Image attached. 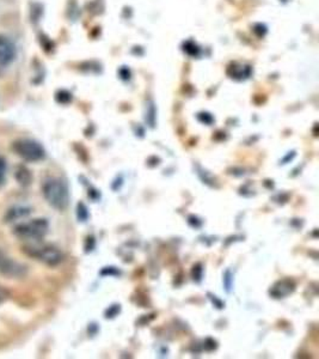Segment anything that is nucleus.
<instances>
[{"mask_svg": "<svg viewBox=\"0 0 319 359\" xmlns=\"http://www.w3.org/2000/svg\"><path fill=\"white\" fill-rule=\"evenodd\" d=\"M5 179H6V161L4 157L0 156V186L5 184Z\"/></svg>", "mask_w": 319, "mask_h": 359, "instance_id": "9b49d317", "label": "nucleus"}, {"mask_svg": "<svg viewBox=\"0 0 319 359\" xmlns=\"http://www.w3.org/2000/svg\"><path fill=\"white\" fill-rule=\"evenodd\" d=\"M23 250L29 257H34L35 260L41 261L48 266L59 265L64 260V255L59 249L51 244H40V241L26 244L23 247Z\"/></svg>", "mask_w": 319, "mask_h": 359, "instance_id": "f03ea898", "label": "nucleus"}, {"mask_svg": "<svg viewBox=\"0 0 319 359\" xmlns=\"http://www.w3.org/2000/svg\"><path fill=\"white\" fill-rule=\"evenodd\" d=\"M30 209L23 207V206H16L8 211V214L5 216L6 222H16L18 219L24 218L26 216H29Z\"/></svg>", "mask_w": 319, "mask_h": 359, "instance_id": "6e6552de", "label": "nucleus"}, {"mask_svg": "<svg viewBox=\"0 0 319 359\" xmlns=\"http://www.w3.org/2000/svg\"><path fill=\"white\" fill-rule=\"evenodd\" d=\"M15 154L26 162H40L46 157V151L39 141L33 139H18L13 145Z\"/></svg>", "mask_w": 319, "mask_h": 359, "instance_id": "20e7f679", "label": "nucleus"}, {"mask_svg": "<svg viewBox=\"0 0 319 359\" xmlns=\"http://www.w3.org/2000/svg\"><path fill=\"white\" fill-rule=\"evenodd\" d=\"M17 51L15 43L6 38L0 35V66H8L11 64L16 58Z\"/></svg>", "mask_w": 319, "mask_h": 359, "instance_id": "423d86ee", "label": "nucleus"}, {"mask_svg": "<svg viewBox=\"0 0 319 359\" xmlns=\"http://www.w3.org/2000/svg\"><path fill=\"white\" fill-rule=\"evenodd\" d=\"M77 217L81 222H86L89 218V212H88V207H86L83 202L78 204L77 207Z\"/></svg>", "mask_w": 319, "mask_h": 359, "instance_id": "9d476101", "label": "nucleus"}, {"mask_svg": "<svg viewBox=\"0 0 319 359\" xmlns=\"http://www.w3.org/2000/svg\"><path fill=\"white\" fill-rule=\"evenodd\" d=\"M295 289L294 282L290 279H285V280H280L277 282L270 290V295L275 298H284L286 296L290 295Z\"/></svg>", "mask_w": 319, "mask_h": 359, "instance_id": "0eeeda50", "label": "nucleus"}, {"mask_svg": "<svg viewBox=\"0 0 319 359\" xmlns=\"http://www.w3.org/2000/svg\"><path fill=\"white\" fill-rule=\"evenodd\" d=\"M0 274L8 278H23L26 274V267L0 249Z\"/></svg>", "mask_w": 319, "mask_h": 359, "instance_id": "39448f33", "label": "nucleus"}, {"mask_svg": "<svg viewBox=\"0 0 319 359\" xmlns=\"http://www.w3.org/2000/svg\"><path fill=\"white\" fill-rule=\"evenodd\" d=\"M224 280H225L226 289H227V291H230V289H231V272H230V271H227V272H226L225 278H224Z\"/></svg>", "mask_w": 319, "mask_h": 359, "instance_id": "2eb2a0df", "label": "nucleus"}, {"mask_svg": "<svg viewBox=\"0 0 319 359\" xmlns=\"http://www.w3.org/2000/svg\"><path fill=\"white\" fill-rule=\"evenodd\" d=\"M9 291L6 290L4 287H1V285H0V305H1V304H4L5 302L9 299Z\"/></svg>", "mask_w": 319, "mask_h": 359, "instance_id": "ddd939ff", "label": "nucleus"}, {"mask_svg": "<svg viewBox=\"0 0 319 359\" xmlns=\"http://www.w3.org/2000/svg\"><path fill=\"white\" fill-rule=\"evenodd\" d=\"M16 179H17L18 182L23 184V186H28V184H31V174H30V171L24 167L17 168Z\"/></svg>", "mask_w": 319, "mask_h": 359, "instance_id": "1a4fd4ad", "label": "nucleus"}, {"mask_svg": "<svg viewBox=\"0 0 319 359\" xmlns=\"http://www.w3.org/2000/svg\"><path fill=\"white\" fill-rule=\"evenodd\" d=\"M193 278L196 282H200L202 278V267L201 265H196L193 267Z\"/></svg>", "mask_w": 319, "mask_h": 359, "instance_id": "f8f14e48", "label": "nucleus"}, {"mask_svg": "<svg viewBox=\"0 0 319 359\" xmlns=\"http://www.w3.org/2000/svg\"><path fill=\"white\" fill-rule=\"evenodd\" d=\"M48 229H49V224L46 219H31L29 222L18 224L13 232L18 239H26L30 242H38L47 235Z\"/></svg>", "mask_w": 319, "mask_h": 359, "instance_id": "7ed1b4c3", "label": "nucleus"}, {"mask_svg": "<svg viewBox=\"0 0 319 359\" xmlns=\"http://www.w3.org/2000/svg\"><path fill=\"white\" fill-rule=\"evenodd\" d=\"M120 312V305H114V307H111V308L108 309V312H106V317L109 319V317H115Z\"/></svg>", "mask_w": 319, "mask_h": 359, "instance_id": "4468645a", "label": "nucleus"}, {"mask_svg": "<svg viewBox=\"0 0 319 359\" xmlns=\"http://www.w3.org/2000/svg\"><path fill=\"white\" fill-rule=\"evenodd\" d=\"M42 192L44 199L51 207L59 211L67 209L69 204V191L64 180L49 177L43 182Z\"/></svg>", "mask_w": 319, "mask_h": 359, "instance_id": "f257e3e1", "label": "nucleus"}]
</instances>
